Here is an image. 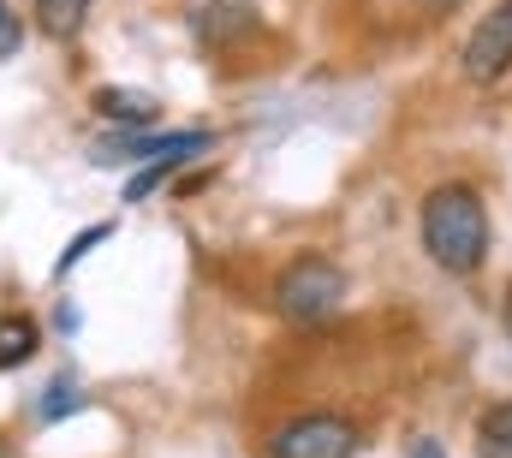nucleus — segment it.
Wrapping results in <instances>:
<instances>
[{
  "label": "nucleus",
  "instance_id": "f257e3e1",
  "mask_svg": "<svg viewBox=\"0 0 512 458\" xmlns=\"http://www.w3.org/2000/svg\"><path fill=\"white\" fill-rule=\"evenodd\" d=\"M417 238L429 250V262L453 280H471L483 274L489 262V203L477 185L465 179H441L423 191V209H417Z\"/></svg>",
  "mask_w": 512,
  "mask_h": 458
},
{
  "label": "nucleus",
  "instance_id": "f03ea898",
  "mask_svg": "<svg viewBox=\"0 0 512 458\" xmlns=\"http://www.w3.org/2000/svg\"><path fill=\"white\" fill-rule=\"evenodd\" d=\"M268 304H274V316L286 328H322L346 304V268L328 262V256H316V250H304V256H292L268 280Z\"/></svg>",
  "mask_w": 512,
  "mask_h": 458
},
{
  "label": "nucleus",
  "instance_id": "7ed1b4c3",
  "mask_svg": "<svg viewBox=\"0 0 512 458\" xmlns=\"http://www.w3.org/2000/svg\"><path fill=\"white\" fill-rule=\"evenodd\" d=\"M358 447L364 435L346 411H298L268 435L262 458H358Z\"/></svg>",
  "mask_w": 512,
  "mask_h": 458
},
{
  "label": "nucleus",
  "instance_id": "20e7f679",
  "mask_svg": "<svg viewBox=\"0 0 512 458\" xmlns=\"http://www.w3.org/2000/svg\"><path fill=\"white\" fill-rule=\"evenodd\" d=\"M215 143V131H102L90 143V161L96 167H126V161H197L203 149Z\"/></svg>",
  "mask_w": 512,
  "mask_h": 458
},
{
  "label": "nucleus",
  "instance_id": "39448f33",
  "mask_svg": "<svg viewBox=\"0 0 512 458\" xmlns=\"http://www.w3.org/2000/svg\"><path fill=\"white\" fill-rule=\"evenodd\" d=\"M459 66H465L471 84H501L512 72V0H495V6L477 18V30H471L465 48H459Z\"/></svg>",
  "mask_w": 512,
  "mask_h": 458
},
{
  "label": "nucleus",
  "instance_id": "423d86ee",
  "mask_svg": "<svg viewBox=\"0 0 512 458\" xmlns=\"http://www.w3.org/2000/svg\"><path fill=\"white\" fill-rule=\"evenodd\" d=\"M185 30L197 36V48H245L262 30V18H256V0H191Z\"/></svg>",
  "mask_w": 512,
  "mask_h": 458
},
{
  "label": "nucleus",
  "instance_id": "0eeeda50",
  "mask_svg": "<svg viewBox=\"0 0 512 458\" xmlns=\"http://www.w3.org/2000/svg\"><path fill=\"white\" fill-rule=\"evenodd\" d=\"M90 108L108 119V125H120V131H149L155 125V96H143V90H126V84H102L96 96H90Z\"/></svg>",
  "mask_w": 512,
  "mask_h": 458
},
{
  "label": "nucleus",
  "instance_id": "6e6552de",
  "mask_svg": "<svg viewBox=\"0 0 512 458\" xmlns=\"http://www.w3.org/2000/svg\"><path fill=\"white\" fill-rule=\"evenodd\" d=\"M42 351V322L36 316H0V375L24 369Z\"/></svg>",
  "mask_w": 512,
  "mask_h": 458
},
{
  "label": "nucleus",
  "instance_id": "1a4fd4ad",
  "mask_svg": "<svg viewBox=\"0 0 512 458\" xmlns=\"http://www.w3.org/2000/svg\"><path fill=\"white\" fill-rule=\"evenodd\" d=\"M30 12H36V30L48 42H72L90 18V0H30Z\"/></svg>",
  "mask_w": 512,
  "mask_h": 458
},
{
  "label": "nucleus",
  "instance_id": "9d476101",
  "mask_svg": "<svg viewBox=\"0 0 512 458\" xmlns=\"http://www.w3.org/2000/svg\"><path fill=\"white\" fill-rule=\"evenodd\" d=\"M477 458H512V399H495L477 417Z\"/></svg>",
  "mask_w": 512,
  "mask_h": 458
},
{
  "label": "nucleus",
  "instance_id": "9b49d317",
  "mask_svg": "<svg viewBox=\"0 0 512 458\" xmlns=\"http://www.w3.org/2000/svg\"><path fill=\"white\" fill-rule=\"evenodd\" d=\"M90 399H84V387H78V375H54L48 387H42V399H36V417L42 423H60V417H78Z\"/></svg>",
  "mask_w": 512,
  "mask_h": 458
},
{
  "label": "nucleus",
  "instance_id": "f8f14e48",
  "mask_svg": "<svg viewBox=\"0 0 512 458\" xmlns=\"http://www.w3.org/2000/svg\"><path fill=\"white\" fill-rule=\"evenodd\" d=\"M108 238H114V221H96V227H84L78 238H72V244H66V250H60V262H54V274L66 280V274H72V268H78V262H84V256L96 250V244H108Z\"/></svg>",
  "mask_w": 512,
  "mask_h": 458
},
{
  "label": "nucleus",
  "instance_id": "ddd939ff",
  "mask_svg": "<svg viewBox=\"0 0 512 458\" xmlns=\"http://www.w3.org/2000/svg\"><path fill=\"white\" fill-rule=\"evenodd\" d=\"M18 42H24V24H18V18H6V24H0V60H6V54H18Z\"/></svg>",
  "mask_w": 512,
  "mask_h": 458
},
{
  "label": "nucleus",
  "instance_id": "4468645a",
  "mask_svg": "<svg viewBox=\"0 0 512 458\" xmlns=\"http://www.w3.org/2000/svg\"><path fill=\"white\" fill-rule=\"evenodd\" d=\"M405 458H447V447H441L435 435H423V441H411V453Z\"/></svg>",
  "mask_w": 512,
  "mask_h": 458
},
{
  "label": "nucleus",
  "instance_id": "2eb2a0df",
  "mask_svg": "<svg viewBox=\"0 0 512 458\" xmlns=\"http://www.w3.org/2000/svg\"><path fill=\"white\" fill-rule=\"evenodd\" d=\"M54 328H60V334H72V328H78V310H72V304H60V310H54Z\"/></svg>",
  "mask_w": 512,
  "mask_h": 458
},
{
  "label": "nucleus",
  "instance_id": "dca6fc26",
  "mask_svg": "<svg viewBox=\"0 0 512 458\" xmlns=\"http://www.w3.org/2000/svg\"><path fill=\"white\" fill-rule=\"evenodd\" d=\"M501 322H507V340H512V280H507V292H501Z\"/></svg>",
  "mask_w": 512,
  "mask_h": 458
},
{
  "label": "nucleus",
  "instance_id": "f3484780",
  "mask_svg": "<svg viewBox=\"0 0 512 458\" xmlns=\"http://www.w3.org/2000/svg\"><path fill=\"white\" fill-rule=\"evenodd\" d=\"M411 6H435L441 12V6H459V0H411Z\"/></svg>",
  "mask_w": 512,
  "mask_h": 458
},
{
  "label": "nucleus",
  "instance_id": "a211bd4d",
  "mask_svg": "<svg viewBox=\"0 0 512 458\" xmlns=\"http://www.w3.org/2000/svg\"><path fill=\"white\" fill-rule=\"evenodd\" d=\"M0 458H18V447H12V441H6V435H0Z\"/></svg>",
  "mask_w": 512,
  "mask_h": 458
},
{
  "label": "nucleus",
  "instance_id": "6ab92c4d",
  "mask_svg": "<svg viewBox=\"0 0 512 458\" xmlns=\"http://www.w3.org/2000/svg\"><path fill=\"white\" fill-rule=\"evenodd\" d=\"M6 18H12V12H6V0H0V24H6Z\"/></svg>",
  "mask_w": 512,
  "mask_h": 458
}]
</instances>
